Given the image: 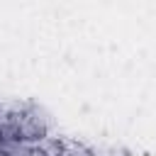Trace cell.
I'll return each instance as SVG.
<instances>
[{
  "label": "cell",
  "mask_w": 156,
  "mask_h": 156,
  "mask_svg": "<svg viewBox=\"0 0 156 156\" xmlns=\"http://www.w3.org/2000/svg\"><path fill=\"white\" fill-rule=\"evenodd\" d=\"M63 154H66V156H90L93 151H90L85 144L76 141V139H63Z\"/></svg>",
  "instance_id": "5b68a950"
},
{
  "label": "cell",
  "mask_w": 156,
  "mask_h": 156,
  "mask_svg": "<svg viewBox=\"0 0 156 156\" xmlns=\"http://www.w3.org/2000/svg\"><path fill=\"white\" fill-rule=\"evenodd\" d=\"M29 156H46V154H44V151H39V149H32V151H29Z\"/></svg>",
  "instance_id": "8992f818"
},
{
  "label": "cell",
  "mask_w": 156,
  "mask_h": 156,
  "mask_svg": "<svg viewBox=\"0 0 156 156\" xmlns=\"http://www.w3.org/2000/svg\"><path fill=\"white\" fill-rule=\"evenodd\" d=\"M32 146L39 149V151H44L46 156H61V154H63V139H61V136H54V134L39 136Z\"/></svg>",
  "instance_id": "277c9868"
},
{
  "label": "cell",
  "mask_w": 156,
  "mask_h": 156,
  "mask_svg": "<svg viewBox=\"0 0 156 156\" xmlns=\"http://www.w3.org/2000/svg\"><path fill=\"white\" fill-rule=\"evenodd\" d=\"M61 156H66V154H61Z\"/></svg>",
  "instance_id": "ba28073f"
},
{
  "label": "cell",
  "mask_w": 156,
  "mask_h": 156,
  "mask_svg": "<svg viewBox=\"0 0 156 156\" xmlns=\"http://www.w3.org/2000/svg\"><path fill=\"white\" fill-rule=\"evenodd\" d=\"M22 112H24V107H20V105H2V110H0V141L20 136Z\"/></svg>",
  "instance_id": "7a4b0ae2"
},
{
  "label": "cell",
  "mask_w": 156,
  "mask_h": 156,
  "mask_svg": "<svg viewBox=\"0 0 156 156\" xmlns=\"http://www.w3.org/2000/svg\"><path fill=\"white\" fill-rule=\"evenodd\" d=\"M34 146H32V141H27V139H5V141H0V154L2 156H29V151H32Z\"/></svg>",
  "instance_id": "3957f363"
},
{
  "label": "cell",
  "mask_w": 156,
  "mask_h": 156,
  "mask_svg": "<svg viewBox=\"0 0 156 156\" xmlns=\"http://www.w3.org/2000/svg\"><path fill=\"white\" fill-rule=\"evenodd\" d=\"M0 110H2V102H0Z\"/></svg>",
  "instance_id": "52a82bcc"
},
{
  "label": "cell",
  "mask_w": 156,
  "mask_h": 156,
  "mask_svg": "<svg viewBox=\"0 0 156 156\" xmlns=\"http://www.w3.org/2000/svg\"><path fill=\"white\" fill-rule=\"evenodd\" d=\"M49 134V119L39 107H24L22 117H20V139L27 141H37L39 136Z\"/></svg>",
  "instance_id": "6da1fadb"
}]
</instances>
